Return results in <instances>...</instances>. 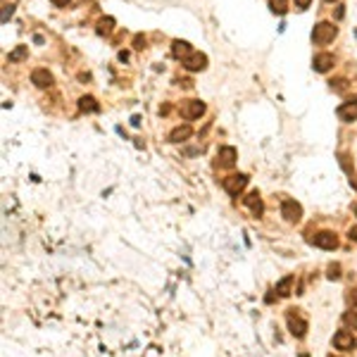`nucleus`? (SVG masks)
Here are the masks:
<instances>
[{
    "instance_id": "obj_10",
    "label": "nucleus",
    "mask_w": 357,
    "mask_h": 357,
    "mask_svg": "<svg viewBox=\"0 0 357 357\" xmlns=\"http://www.w3.org/2000/svg\"><path fill=\"white\" fill-rule=\"evenodd\" d=\"M31 84L38 88H50L53 86V74L48 69H43V67H38V69L31 72Z\"/></svg>"
},
{
    "instance_id": "obj_26",
    "label": "nucleus",
    "mask_w": 357,
    "mask_h": 357,
    "mask_svg": "<svg viewBox=\"0 0 357 357\" xmlns=\"http://www.w3.org/2000/svg\"><path fill=\"white\" fill-rule=\"evenodd\" d=\"M348 300H350L353 307H357V288H350V291H348Z\"/></svg>"
},
{
    "instance_id": "obj_5",
    "label": "nucleus",
    "mask_w": 357,
    "mask_h": 357,
    "mask_svg": "<svg viewBox=\"0 0 357 357\" xmlns=\"http://www.w3.org/2000/svg\"><path fill=\"white\" fill-rule=\"evenodd\" d=\"M281 217L286 219V222H300V217H303V207H300V203L286 198V200L281 203Z\"/></svg>"
},
{
    "instance_id": "obj_35",
    "label": "nucleus",
    "mask_w": 357,
    "mask_h": 357,
    "mask_svg": "<svg viewBox=\"0 0 357 357\" xmlns=\"http://www.w3.org/2000/svg\"><path fill=\"white\" fill-rule=\"evenodd\" d=\"M355 215H357V205H355Z\"/></svg>"
},
{
    "instance_id": "obj_19",
    "label": "nucleus",
    "mask_w": 357,
    "mask_h": 357,
    "mask_svg": "<svg viewBox=\"0 0 357 357\" xmlns=\"http://www.w3.org/2000/svg\"><path fill=\"white\" fill-rule=\"evenodd\" d=\"M26 55H29V48H26V45H17V48L7 55V60H10V62H22Z\"/></svg>"
},
{
    "instance_id": "obj_34",
    "label": "nucleus",
    "mask_w": 357,
    "mask_h": 357,
    "mask_svg": "<svg viewBox=\"0 0 357 357\" xmlns=\"http://www.w3.org/2000/svg\"><path fill=\"white\" fill-rule=\"evenodd\" d=\"M326 2H336V0H326Z\"/></svg>"
},
{
    "instance_id": "obj_20",
    "label": "nucleus",
    "mask_w": 357,
    "mask_h": 357,
    "mask_svg": "<svg viewBox=\"0 0 357 357\" xmlns=\"http://www.w3.org/2000/svg\"><path fill=\"white\" fill-rule=\"evenodd\" d=\"M269 10L274 14H286L288 12V0H269Z\"/></svg>"
},
{
    "instance_id": "obj_21",
    "label": "nucleus",
    "mask_w": 357,
    "mask_h": 357,
    "mask_svg": "<svg viewBox=\"0 0 357 357\" xmlns=\"http://www.w3.org/2000/svg\"><path fill=\"white\" fill-rule=\"evenodd\" d=\"M343 324H346L348 329H355V331H357V312H353V310H350V312L343 314Z\"/></svg>"
},
{
    "instance_id": "obj_15",
    "label": "nucleus",
    "mask_w": 357,
    "mask_h": 357,
    "mask_svg": "<svg viewBox=\"0 0 357 357\" xmlns=\"http://www.w3.org/2000/svg\"><path fill=\"white\" fill-rule=\"evenodd\" d=\"M172 50H174V55H176L179 60H186L188 55L193 53V48H191V43H188V41H179V38H176V41L172 43Z\"/></svg>"
},
{
    "instance_id": "obj_6",
    "label": "nucleus",
    "mask_w": 357,
    "mask_h": 357,
    "mask_svg": "<svg viewBox=\"0 0 357 357\" xmlns=\"http://www.w3.org/2000/svg\"><path fill=\"white\" fill-rule=\"evenodd\" d=\"M334 65H336V57L331 53H319L312 60V69H314V72H319V74H326V72H329Z\"/></svg>"
},
{
    "instance_id": "obj_36",
    "label": "nucleus",
    "mask_w": 357,
    "mask_h": 357,
    "mask_svg": "<svg viewBox=\"0 0 357 357\" xmlns=\"http://www.w3.org/2000/svg\"><path fill=\"white\" fill-rule=\"evenodd\" d=\"M329 357H334V355H329Z\"/></svg>"
},
{
    "instance_id": "obj_25",
    "label": "nucleus",
    "mask_w": 357,
    "mask_h": 357,
    "mask_svg": "<svg viewBox=\"0 0 357 357\" xmlns=\"http://www.w3.org/2000/svg\"><path fill=\"white\" fill-rule=\"evenodd\" d=\"M133 48H136V50H143V48H145V36L138 33V36L133 38Z\"/></svg>"
},
{
    "instance_id": "obj_30",
    "label": "nucleus",
    "mask_w": 357,
    "mask_h": 357,
    "mask_svg": "<svg viewBox=\"0 0 357 357\" xmlns=\"http://www.w3.org/2000/svg\"><path fill=\"white\" fill-rule=\"evenodd\" d=\"M138 124H141V117H138V115H133V117H131V126H138Z\"/></svg>"
},
{
    "instance_id": "obj_29",
    "label": "nucleus",
    "mask_w": 357,
    "mask_h": 357,
    "mask_svg": "<svg viewBox=\"0 0 357 357\" xmlns=\"http://www.w3.org/2000/svg\"><path fill=\"white\" fill-rule=\"evenodd\" d=\"M343 14H346L343 5H338V10H336V19H343Z\"/></svg>"
},
{
    "instance_id": "obj_14",
    "label": "nucleus",
    "mask_w": 357,
    "mask_h": 357,
    "mask_svg": "<svg viewBox=\"0 0 357 357\" xmlns=\"http://www.w3.org/2000/svg\"><path fill=\"white\" fill-rule=\"evenodd\" d=\"M245 205L250 207V212H252L255 217H260L262 212H264V205H262V198H260V193H257V191H252V193L245 198Z\"/></svg>"
},
{
    "instance_id": "obj_16",
    "label": "nucleus",
    "mask_w": 357,
    "mask_h": 357,
    "mask_svg": "<svg viewBox=\"0 0 357 357\" xmlns=\"http://www.w3.org/2000/svg\"><path fill=\"white\" fill-rule=\"evenodd\" d=\"M79 110L81 112H100V105H98V100L93 96H84L79 98Z\"/></svg>"
},
{
    "instance_id": "obj_7",
    "label": "nucleus",
    "mask_w": 357,
    "mask_h": 357,
    "mask_svg": "<svg viewBox=\"0 0 357 357\" xmlns=\"http://www.w3.org/2000/svg\"><path fill=\"white\" fill-rule=\"evenodd\" d=\"M312 243L317 245V248H322V250L338 248V238H336V234H331V231H322V234H317V236L312 238Z\"/></svg>"
},
{
    "instance_id": "obj_32",
    "label": "nucleus",
    "mask_w": 357,
    "mask_h": 357,
    "mask_svg": "<svg viewBox=\"0 0 357 357\" xmlns=\"http://www.w3.org/2000/svg\"><path fill=\"white\" fill-rule=\"evenodd\" d=\"M33 43H38V45H43V36H38V33H36V36H33Z\"/></svg>"
},
{
    "instance_id": "obj_22",
    "label": "nucleus",
    "mask_w": 357,
    "mask_h": 357,
    "mask_svg": "<svg viewBox=\"0 0 357 357\" xmlns=\"http://www.w3.org/2000/svg\"><path fill=\"white\" fill-rule=\"evenodd\" d=\"M331 91H336V93H346V91H348V81H346V79H336V81H331Z\"/></svg>"
},
{
    "instance_id": "obj_13",
    "label": "nucleus",
    "mask_w": 357,
    "mask_h": 357,
    "mask_svg": "<svg viewBox=\"0 0 357 357\" xmlns=\"http://www.w3.org/2000/svg\"><path fill=\"white\" fill-rule=\"evenodd\" d=\"M334 346L338 348V350H353V348H355V338H353L350 331H338V334L334 336Z\"/></svg>"
},
{
    "instance_id": "obj_23",
    "label": "nucleus",
    "mask_w": 357,
    "mask_h": 357,
    "mask_svg": "<svg viewBox=\"0 0 357 357\" xmlns=\"http://www.w3.org/2000/svg\"><path fill=\"white\" fill-rule=\"evenodd\" d=\"M326 276H329L331 281H336V279H341V264H331V267L326 269Z\"/></svg>"
},
{
    "instance_id": "obj_24",
    "label": "nucleus",
    "mask_w": 357,
    "mask_h": 357,
    "mask_svg": "<svg viewBox=\"0 0 357 357\" xmlns=\"http://www.w3.org/2000/svg\"><path fill=\"white\" fill-rule=\"evenodd\" d=\"M12 12H14V5H2V24H7L10 22V17H12Z\"/></svg>"
},
{
    "instance_id": "obj_4",
    "label": "nucleus",
    "mask_w": 357,
    "mask_h": 357,
    "mask_svg": "<svg viewBox=\"0 0 357 357\" xmlns=\"http://www.w3.org/2000/svg\"><path fill=\"white\" fill-rule=\"evenodd\" d=\"M222 186H224V191L229 195H238V193H243V188L248 186V176L245 174H231V176H227L222 181Z\"/></svg>"
},
{
    "instance_id": "obj_17",
    "label": "nucleus",
    "mask_w": 357,
    "mask_h": 357,
    "mask_svg": "<svg viewBox=\"0 0 357 357\" xmlns=\"http://www.w3.org/2000/svg\"><path fill=\"white\" fill-rule=\"evenodd\" d=\"M293 283H295V276H283L281 281L276 283V293H279V295H283V298H286V295H291V286Z\"/></svg>"
},
{
    "instance_id": "obj_12",
    "label": "nucleus",
    "mask_w": 357,
    "mask_h": 357,
    "mask_svg": "<svg viewBox=\"0 0 357 357\" xmlns=\"http://www.w3.org/2000/svg\"><path fill=\"white\" fill-rule=\"evenodd\" d=\"M336 115H338V119H341V121H346V124L355 121V119H357V103H343L341 108L336 110Z\"/></svg>"
},
{
    "instance_id": "obj_8",
    "label": "nucleus",
    "mask_w": 357,
    "mask_h": 357,
    "mask_svg": "<svg viewBox=\"0 0 357 357\" xmlns=\"http://www.w3.org/2000/svg\"><path fill=\"white\" fill-rule=\"evenodd\" d=\"M184 67L188 69V72H203V69L207 67V57L203 53H195L193 50V53L184 60Z\"/></svg>"
},
{
    "instance_id": "obj_28",
    "label": "nucleus",
    "mask_w": 357,
    "mask_h": 357,
    "mask_svg": "<svg viewBox=\"0 0 357 357\" xmlns=\"http://www.w3.org/2000/svg\"><path fill=\"white\" fill-rule=\"evenodd\" d=\"M50 2H53L55 7H67V5H69L72 0H50Z\"/></svg>"
},
{
    "instance_id": "obj_1",
    "label": "nucleus",
    "mask_w": 357,
    "mask_h": 357,
    "mask_svg": "<svg viewBox=\"0 0 357 357\" xmlns=\"http://www.w3.org/2000/svg\"><path fill=\"white\" fill-rule=\"evenodd\" d=\"M338 36V26L334 22H319L312 29V41L317 45H329Z\"/></svg>"
},
{
    "instance_id": "obj_18",
    "label": "nucleus",
    "mask_w": 357,
    "mask_h": 357,
    "mask_svg": "<svg viewBox=\"0 0 357 357\" xmlns=\"http://www.w3.org/2000/svg\"><path fill=\"white\" fill-rule=\"evenodd\" d=\"M112 31H115V19H112V17H103V19L98 22V33H100V36H110Z\"/></svg>"
},
{
    "instance_id": "obj_9",
    "label": "nucleus",
    "mask_w": 357,
    "mask_h": 357,
    "mask_svg": "<svg viewBox=\"0 0 357 357\" xmlns=\"http://www.w3.org/2000/svg\"><path fill=\"white\" fill-rule=\"evenodd\" d=\"M217 160H219V164L222 167H234L238 160V152L234 145H222L219 148V152H217Z\"/></svg>"
},
{
    "instance_id": "obj_2",
    "label": "nucleus",
    "mask_w": 357,
    "mask_h": 357,
    "mask_svg": "<svg viewBox=\"0 0 357 357\" xmlns=\"http://www.w3.org/2000/svg\"><path fill=\"white\" fill-rule=\"evenodd\" d=\"M286 319H288V331H291L295 338H305V334H307V322L300 317V310H288Z\"/></svg>"
},
{
    "instance_id": "obj_27",
    "label": "nucleus",
    "mask_w": 357,
    "mask_h": 357,
    "mask_svg": "<svg viewBox=\"0 0 357 357\" xmlns=\"http://www.w3.org/2000/svg\"><path fill=\"white\" fill-rule=\"evenodd\" d=\"M310 2H312V0H295V7H298L300 12H305L307 7H310Z\"/></svg>"
},
{
    "instance_id": "obj_11",
    "label": "nucleus",
    "mask_w": 357,
    "mask_h": 357,
    "mask_svg": "<svg viewBox=\"0 0 357 357\" xmlns=\"http://www.w3.org/2000/svg\"><path fill=\"white\" fill-rule=\"evenodd\" d=\"M191 136H193V129H191L188 124H179V126H174V129L169 131L167 141L169 143H184V141H188Z\"/></svg>"
},
{
    "instance_id": "obj_33",
    "label": "nucleus",
    "mask_w": 357,
    "mask_h": 357,
    "mask_svg": "<svg viewBox=\"0 0 357 357\" xmlns=\"http://www.w3.org/2000/svg\"><path fill=\"white\" fill-rule=\"evenodd\" d=\"M350 240H357V229H350Z\"/></svg>"
},
{
    "instance_id": "obj_3",
    "label": "nucleus",
    "mask_w": 357,
    "mask_h": 357,
    "mask_svg": "<svg viewBox=\"0 0 357 357\" xmlns=\"http://www.w3.org/2000/svg\"><path fill=\"white\" fill-rule=\"evenodd\" d=\"M179 112H181L184 119H200L205 115V103L203 100H184Z\"/></svg>"
},
{
    "instance_id": "obj_31",
    "label": "nucleus",
    "mask_w": 357,
    "mask_h": 357,
    "mask_svg": "<svg viewBox=\"0 0 357 357\" xmlns=\"http://www.w3.org/2000/svg\"><path fill=\"white\" fill-rule=\"evenodd\" d=\"M119 60H121V62H126V60H129V53H126V50H121V53H119Z\"/></svg>"
}]
</instances>
